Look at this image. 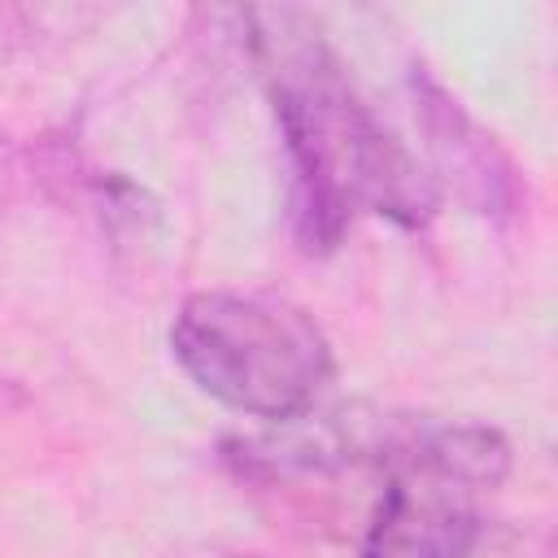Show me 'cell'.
I'll return each instance as SVG.
<instances>
[{"label":"cell","mask_w":558,"mask_h":558,"mask_svg":"<svg viewBox=\"0 0 558 558\" xmlns=\"http://www.w3.org/2000/svg\"><path fill=\"white\" fill-rule=\"evenodd\" d=\"M257 61L292 170V231L305 253H331L357 209L427 227L440 192L418 157L353 92L340 57L292 9L253 13Z\"/></svg>","instance_id":"6da1fadb"},{"label":"cell","mask_w":558,"mask_h":558,"mask_svg":"<svg viewBox=\"0 0 558 558\" xmlns=\"http://www.w3.org/2000/svg\"><path fill=\"white\" fill-rule=\"evenodd\" d=\"M183 375L227 410L279 423L318 401L336 362L323 327L270 292H192L170 323Z\"/></svg>","instance_id":"7a4b0ae2"},{"label":"cell","mask_w":558,"mask_h":558,"mask_svg":"<svg viewBox=\"0 0 558 558\" xmlns=\"http://www.w3.org/2000/svg\"><path fill=\"white\" fill-rule=\"evenodd\" d=\"M414 432L418 418L384 466L388 484L366 527L362 558H458L480 523V488L423 458L414 449Z\"/></svg>","instance_id":"3957f363"},{"label":"cell","mask_w":558,"mask_h":558,"mask_svg":"<svg viewBox=\"0 0 558 558\" xmlns=\"http://www.w3.org/2000/svg\"><path fill=\"white\" fill-rule=\"evenodd\" d=\"M458 558H554V536L545 523H514V519L480 514Z\"/></svg>","instance_id":"5b68a950"},{"label":"cell","mask_w":558,"mask_h":558,"mask_svg":"<svg viewBox=\"0 0 558 558\" xmlns=\"http://www.w3.org/2000/svg\"><path fill=\"white\" fill-rule=\"evenodd\" d=\"M414 122L423 131L427 174L440 187H449L471 214L506 222L519 214L527 187L510 153L497 144L493 131H484L427 70H414Z\"/></svg>","instance_id":"277c9868"}]
</instances>
